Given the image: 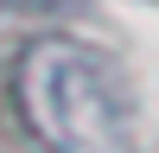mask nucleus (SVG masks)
<instances>
[{"label":"nucleus","mask_w":159,"mask_h":153,"mask_svg":"<svg viewBox=\"0 0 159 153\" xmlns=\"http://www.w3.org/2000/svg\"><path fill=\"white\" fill-rule=\"evenodd\" d=\"M19 115L51 153H121L127 147V102L108 64L76 38H38L19 51L13 70Z\"/></svg>","instance_id":"nucleus-1"}]
</instances>
